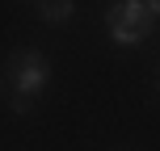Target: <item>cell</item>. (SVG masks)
<instances>
[{
	"instance_id": "7a4b0ae2",
	"label": "cell",
	"mask_w": 160,
	"mask_h": 151,
	"mask_svg": "<svg viewBox=\"0 0 160 151\" xmlns=\"http://www.w3.org/2000/svg\"><path fill=\"white\" fill-rule=\"evenodd\" d=\"M105 25H135V30H148V34H152L156 17L148 13V0H110Z\"/></svg>"
},
{
	"instance_id": "3957f363",
	"label": "cell",
	"mask_w": 160,
	"mask_h": 151,
	"mask_svg": "<svg viewBox=\"0 0 160 151\" xmlns=\"http://www.w3.org/2000/svg\"><path fill=\"white\" fill-rule=\"evenodd\" d=\"M72 13H76L72 0H38V17H42L47 25H63V21H72Z\"/></svg>"
},
{
	"instance_id": "52a82bcc",
	"label": "cell",
	"mask_w": 160,
	"mask_h": 151,
	"mask_svg": "<svg viewBox=\"0 0 160 151\" xmlns=\"http://www.w3.org/2000/svg\"><path fill=\"white\" fill-rule=\"evenodd\" d=\"M156 88H160V80H156Z\"/></svg>"
},
{
	"instance_id": "5b68a950",
	"label": "cell",
	"mask_w": 160,
	"mask_h": 151,
	"mask_svg": "<svg viewBox=\"0 0 160 151\" xmlns=\"http://www.w3.org/2000/svg\"><path fill=\"white\" fill-rule=\"evenodd\" d=\"M8 109H13L17 118H25V113L34 109V101H30V97H13V101H8Z\"/></svg>"
},
{
	"instance_id": "8992f818",
	"label": "cell",
	"mask_w": 160,
	"mask_h": 151,
	"mask_svg": "<svg viewBox=\"0 0 160 151\" xmlns=\"http://www.w3.org/2000/svg\"><path fill=\"white\" fill-rule=\"evenodd\" d=\"M148 13H152V17H160V0H148Z\"/></svg>"
},
{
	"instance_id": "6da1fadb",
	"label": "cell",
	"mask_w": 160,
	"mask_h": 151,
	"mask_svg": "<svg viewBox=\"0 0 160 151\" xmlns=\"http://www.w3.org/2000/svg\"><path fill=\"white\" fill-rule=\"evenodd\" d=\"M8 80H13V97H38L47 92L51 84V63L38 55V50H17L13 59H8Z\"/></svg>"
},
{
	"instance_id": "277c9868",
	"label": "cell",
	"mask_w": 160,
	"mask_h": 151,
	"mask_svg": "<svg viewBox=\"0 0 160 151\" xmlns=\"http://www.w3.org/2000/svg\"><path fill=\"white\" fill-rule=\"evenodd\" d=\"M110 30V42L114 46H139L148 38V30H135V25H105Z\"/></svg>"
}]
</instances>
